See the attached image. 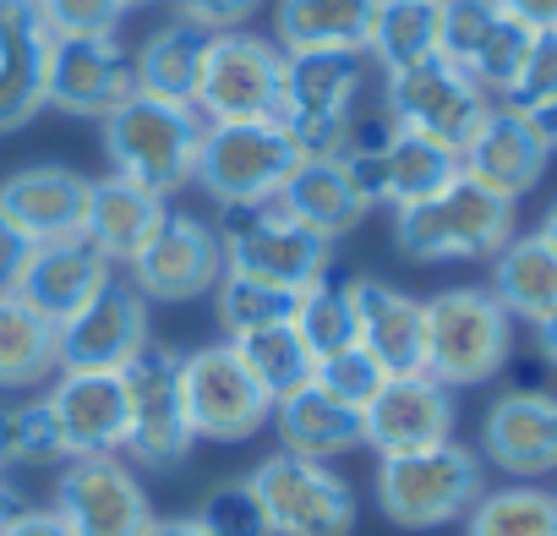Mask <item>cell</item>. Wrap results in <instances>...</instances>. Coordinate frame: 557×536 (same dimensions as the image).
Masks as SVG:
<instances>
[{
  "label": "cell",
  "instance_id": "obj_48",
  "mask_svg": "<svg viewBox=\"0 0 557 536\" xmlns=\"http://www.w3.org/2000/svg\"><path fill=\"white\" fill-rule=\"evenodd\" d=\"M143 536H208V531H202L191 514H186V520H159V514H153V525H148Z\"/></svg>",
  "mask_w": 557,
  "mask_h": 536
},
{
  "label": "cell",
  "instance_id": "obj_31",
  "mask_svg": "<svg viewBox=\"0 0 557 536\" xmlns=\"http://www.w3.org/2000/svg\"><path fill=\"white\" fill-rule=\"evenodd\" d=\"M208 39H213V34H208V28H197V23H186V17H164L159 28H148V39L132 50V77H137V94L191 105L197 77H202Z\"/></svg>",
  "mask_w": 557,
  "mask_h": 536
},
{
  "label": "cell",
  "instance_id": "obj_39",
  "mask_svg": "<svg viewBox=\"0 0 557 536\" xmlns=\"http://www.w3.org/2000/svg\"><path fill=\"white\" fill-rule=\"evenodd\" d=\"M383 367L361 351V345H345V351H334V356H318V367H312V383L323 389V394H334L339 405H350V411H361L377 389H383Z\"/></svg>",
  "mask_w": 557,
  "mask_h": 536
},
{
  "label": "cell",
  "instance_id": "obj_11",
  "mask_svg": "<svg viewBox=\"0 0 557 536\" xmlns=\"http://www.w3.org/2000/svg\"><path fill=\"white\" fill-rule=\"evenodd\" d=\"M181 400H186L191 433L208 443H246L273 416V400L246 373V362L235 356L230 340L181 356Z\"/></svg>",
  "mask_w": 557,
  "mask_h": 536
},
{
  "label": "cell",
  "instance_id": "obj_15",
  "mask_svg": "<svg viewBox=\"0 0 557 536\" xmlns=\"http://www.w3.org/2000/svg\"><path fill=\"white\" fill-rule=\"evenodd\" d=\"M530 34L519 17H508L497 0H443V34H437V56L454 61L475 88H486L492 99H503L524 66Z\"/></svg>",
  "mask_w": 557,
  "mask_h": 536
},
{
  "label": "cell",
  "instance_id": "obj_36",
  "mask_svg": "<svg viewBox=\"0 0 557 536\" xmlns=\"http://www.w3.org/2000/svg\"><path fill=\"white\" fill-rule=\"evenodd\" d=\"M296 302H301V291L268 285V280H251V275H235V268H224V280L213 285V307H219L224 340H240V334L273 329V324H290V318H296Z\"/></svg>",
  "mask_w": 557,
  "mask_h": 536
},
{
  "label": "cell",
  "instance_id": "obj_40",
  "mask_svg": "<svg viewBox=\"0 0 557 536\" xmlns=\"http://www.w3.org/2000/svg\"><path fill=\"white\" fill-rule=\"evenodd\" d=\"M55 39H104L121 34L132 0H34Z\"/></svg>",
  "mask_w": 557,
  "mask_h": 536
},
{
  "label": "cell",
  "instance_id": "obj_43",
  "mask_svg": "<svg viewBox=\"0 0 557 536\" xmlns=\"http://www.w3.org/2000/svg\"><path fill=\"white\" fill-rule=\"evenodd\" d=\"M257 7L262 0H170V17H186L208 34H230V28H246Z\"/></svg>",
  "mask_w": 557,
  "mask_h": 536
},
{
  "label": "cell",
  "instance_id": "obj_37",
  "mask_svg": "<svg viewBox=\"0 0 557 536\" xmlns=\"http://www.w3.org/2000/svg\"><path fill=\"white\" fill-rule=\"evenodd\" d=\"M290 324L301 329V340L312 345V356H334V351L356 345V291H350V280L323 275L318 285H307Z\"/></svg>",
  "mask_w": 557,
  "mask_h": 536
},
{
  "label": "cell",
  "instance_id": "obj_8",
  "mask_svg": "<svg viewBox=\"0 0 557 536\" xmlns=\"http://www.w3.org/2000/svg\"><path fill=\"white\" fill-rule=\"evenodd\" d=\"M246 482L257 487L273 536H350L356 531V492L323 460H301L278 449Z\"/></svg>",
  "mask_w": 557,
  "mask_h": 536
},
{
  "label": "cell",
  "instance_id": "obj_34",
  "mask_svg": "<svg viewBox=\"0 0 557 536\" xmlns=\"http://www.w3.org/2000/svg\"><path fill=\"white\" fill-rule=\"evenodd\" d=\"M230 345H235V356L246 362V373L262 383V394H268V400H285V394H296V389H307V383H312L318 356H312V345L301 340V329H296V324L251 329V334H240V340H230Z\"/></svg>",
  "mask_w": 557,
  "mask_h": 536
},
{
  "label": "cell",
  "instance_id": "obj_16",
  "mask_svg": "<svg viewBox=\"0 0 557 536\" xmlns=\"http://www.w3.org/2000/svg\"><path fill=\"white\" fill-rule=\"evenodd\" d=\"M55 34L34 0H0V137L23 132L50 110Z\"/></svg>",
  "mask_w": 557,
  "mask_h": 536
},
{
  "label": "cell",
  "instance_id": "obj_19",
  "mask_svg": "<svg viewBox=\"0 0 557 536\" xmlns=\"http://www.w3.org/2000/svg\"><path fill=\"white\" fill-rule=\"evenodd\" d=\"M546 165H552V148H546V137L535 132V121H530L524 110L503 105V99H492V110L481 115V126H475L470 143L459 148V170H465L470 181L492 186V192L508 197V203H519L524 192H535L541 175H546Z\"/></svg>",
  "mask_w": 557,
  "mask_h": 536
},
{
  "label": "cell",
  "instance_id": "obj_35",
  "mask_svg": "<svg viewBox=\"0 0 557 536\" xmlns=\"http://www.w3.org/2000/svg\"><path fill=\"white\" fill-rule=\"evenodd\" d=\"M465 536H557V492L535 482L481 492L465 514Z\"/></svg>",
  "mask_w": 557,
  "mask_h": 536
},
{
  "label": "cell",
  "instance_id": "obj_3",
  "mask_svg": "<svg viewBox=\"0 0 557 536\" xmlns=\"http://www.w3.org/2000/svg\"><path fill=\"white\" fill-rule=\"evenodd\" d=\"M377 509L399 531H437L470 514V503L486 492V465L465 443H432L410 454H383L377 460Z\"/></svg>",
  "mask_w": 557,
  "mask_h": 536
},
{
  "label": "cell",
  "instance_id": "obj_29",
  "mask_svg": "<svg viewBox=\"0 0 557 536\" xmlns=\"http://www.w3.org/2000/svg\"><path fill=\"white\" fill-rule=\"evenodd\" d=\"M164 214H170V203H164L159 192H148V186H137V181H126V175H104V181H94V192H88L83 241H88L94 252H104L110 263H132V257L153 241V230L164 224Z\"/></svg>",
  "mask_w": 557,
  "mask_h": 536
},
{
  "label": "cell",
  "instance_id": "obj_51",
  "mask_svg": "<svg viewBox=\"0 0 557 536\" xmlns=\"http://www.w3.org/2000/svg\"><path fill=\"white\" fill-rule=\"evenodd\" d=\"M12 465V405L0 411V471Z\"/></svg>",
  "mask_w": 557,
  "mask_h": 536
},
{
  "label": "cell",
  "instance_id": "obj_53",
  "mask_svg": "<svg viewBox=\"0 0 557 536\" xmlns=\"http://www.w3.org/2000/svg\"><path fill=\"white\" fill-rule=\"evenodd\" d=\"M137 7H153V0H132V12H137Z\"/></svg>",
  "mask_w": 557,
  "mask_h": 536
},
{
  "label": "cell",
  "instance_id": "obj_41",
  "mask_svg": "<svg viewBox=\"0 0 557 536\" xmlns=\"http://www.w3.org/2000/svg\"><path fill=\"white\" fill-rule=\"evenodd\" d=\"M12 465H66V443L45 394L28 405H12Z\"/></svg>",
  "mask_w": 557,
  "mask_h": 536
},
{
  "label": "cell",
  "instance_id": "obj_25",
  "mask_svg": "<svg viewBox=\"0 0 557 536\" xmlns=\"http://www.w3.org/2000/svg\"><path fill=\"white\" fill-rule=\"evenodd\" d=\"M356 291V345L388 373H421L426 367V307L383 280H350Z\"/></svg>",
  "mask_w": 557,
  "mask_h": 536
},
{
  "label": "cell",
  "instance_id": "obj_6",
  "mask_svg": "<svg viewBox=\"0 0 557 536\" xmlns=\"http://www.w3.org/2000/svg\"><path fill=\"white\" fill-rule=\"evenodd\" d=\"M301 159L307 154L278 121H208L191 186H202L219 208L273 203Z\"/></svg>",
  "mask_w": 557,
  "mask_h": 536
},
{
  "label": "cell",
  "instance_id": "obj_28",
  "mask_svg": "<svg viewBox=\"0 0 557 536\" xmlns=\"http://www.w3.org/2000/svg\"><path fill=\"white\" fill-rule=\"evenodd\" d=\"M273 433L285 443V454H301V460H323L334 465L339 454H356L367 449V427H361V411L339 405L334 394H323L318 383L273 400Z\"/></svg>",
  "mask_w": 557,
  "mask_h": 536
},
{
  "label": "cell",
  "instance_id": "obj_46",
  "mask_svg": "<svg viewBox=\"0 0 557 536\" xmlns=\"http://www.w3.org/2000/svg\"><path fill=\"white\" fill-rule=\"evenodd\" d=\"M497 7L524 28H557V0H497Z\"/></svg>",
  "mask_w": 557,
  "mask_h": 536
},
{
  "label": "cell",
  "instance_id": "obj_24",
  "mask_svg": "<svg viewBox=\"0 0 557 536\" xmlns=\"http://www.w3.org/2000/svg\"><path fill=\"white\" fill-rule=\"evenodd\" d=\"M132 94H137L132 56H126V45L115 34H104V39H55L50 110H66V115H83V121H104Z\"/></svg>",
  "mask_w": 557,
  "mask_h": 536
},
{
  "label": "cell",
  "instance_id": "obj_33",
  "mask_svg": "<svg viewBox=\"0 0 557 536\" xmlns=\"http://www.w3.org/2000/svg\"><path fill=\"white\" fill-rule=\"evenodd\" d=\"M437 34H443V0H377L367 56L383 72H399L437 56Z\"/></svg>",
  "mask_w": 557,
  "mask_h": 536
},
{
  "label": "cell",
  "instance_id": "obj_44",
  "mask_svg": "<svg viewBox=\"0 0 557 536\" xmlns=\"http://www.w3.org/2000/svg\"><path fill=\"white\" fill-rule=\"evenodd\" d=\"M0 536H72L66 531V520L55 514V509H23V514H12L7 525H0Z\"/></svg>",
  "mask_w": 557,
  "mask_h": 536
},
{
  "label": "cell",
  "instance_id": "obj_38",
  "mask_svg": "<svg viewBox=\"0 0 557 536\" xmlns=\"http://www.w3.org/2000/svg\"><path fill=\"white\" fill-rule=\"evenodd\" d=\"M191 520H197L208 536H273V525H268V514H262V498H257V487H251L246 476H240V482H219Z\"/></svg>",
  "mask_w": 557,
  "mask_h": 536
},
{
  "label": "cell",
  "instance_id": "obj_42",
  "mask_svg": "<svg viewBox=\"0 0 557 536\" xmlns=\"http://www.w3.org/2000/svg\"><path fill=\"white\" fill-rule=\"evenodd\" d=\"M552 99H557V28H535L530 34V50H524V66H519L513 88L503 94V105L541 110Z\"/></svg>",
  "mask_w": 557,
  "mask_h": 536
},
{
  "label": "cell",
  "instance_id": "obj_9",
  "mask_svg": "<svg viewBox=\"0 0 557 536\" xmlns=\"http://www.w3.org/2000/svg\"><path fill=\"white\" fill-rule=\"evenodd\" d=\"M486 110H492V94L475 88V83H470L454 61H443V56H426V61H416V66L383 72V115H388L399 132H421V137H432V143L465 148Z\"/></svg>",
  "mask_w": 557,
  "mask_h": 536
},
{
  "label": "cell",
  "instance_id": "obj_14",
  "mask_svg": "<svg viewBox=\"0 0 557 536\" xmlns=\"http://www.w3.org/2000/svg\"><path fill=\"white\" fill-rule=\"evenodd\" d=\"M126 280L148 296V302H197L213 296V285L224 280V246L219 230L197 214H164V224L153 230V241L126 263Z\"/></svg>",
  "mask_w": 557,
  "mask_h": 536
},
{
  "label": "cell",
  "instance_id": "obj_50",
  "mask_svg": "<svg viewBox=\"0 0 557 536\" xmlns=\"http://www.w3.org/2000/svg\"><path fill=\"white\" fill-rule=\"evenodd\" d=\"M23 509H28L23 487H17V482H7V476H0V525H7L12 514H23Z\"/></svg>",
  "mask_w": 557,
  "mask_h": 536
},
{
  "label": "cell",
  "instance_id": "obj_22",
  "mask_svg": "<svg viewBox=\"0 0 557 536\" xmlns=\"http://www.w3.org/2000/svg\"><path fill=\"white\" fill-rule=\"evenodd\" d=\"M66 460L77 454H121L126 449V383L121 373H94V367H61L45 394Z\"/></svg>",
  "mask_w": 557,
  "mask_h": 536
},
{
  "label": "cell",
  "instance_id": "obj_26",
  "mask_svg": "<svg viewBox=\"0 0 557 536\" xmlns=\"http://www.w3.org/2000/svg\"><path fill=\"white\" fill-rule=\"evenodd\" d=\"M273 203L285 208L290 219L312 224L318 235H329V241L350 235L372 214V197L361 192V181L350 175V165L339 154H307Z\"/></svg>",
  "mask_w": 557,
  "mask_h": 536
},
{
  "label": "cell",
  "instance_id": "obj_4",
  "mask_svg": "<svg viewBox=\"0 0 557 536\" xmlns=\"http://www.w3.org/2000/svg\"><path fill=\"white\" fill-rule=\"evenodd\" d=\"M426 307V367L448 389H475L492 383L508 356H513V318L497 307L492 291L481 285H454L437 291Z\"/></svg>",
  "mask_w": 557,
  "mask_h": 536
},
{
  "label": "cell",
  "instance_id": "obj_1",
  "mask_svg": "<svg viewBox=\"0 0 557 536\" xmlns=\"http://www.w3.org/2000/svg\"><path fill=\"white\" fill-rule=\"evenodd\" d=\"M99 126H104L110 175H126V181L159 192L164 203H170V192L191 186L197 154H202V132H208V121L197 115V105L132 94Z\"/></svg>",
  "mask_w": 557,
  "mask_h": 536
},
{
  "label": "cell",
  "instance_id": "obj_18",
  "mask_svg": "<svg viewBox=\"0 0 557 536\" xmlns=\"http://www.w3.org/2000/svg\"><path fill=\"white\" fill-rule=\"evenodd\" d=\"M481 465L535 482L557 471V394L546 389H508L481 416Z\"/></svg>",
  "mask_w": 557,
  "mask_h": 536
},
{
  "label": "cell",
  "instance_id": "obj_13",
  "mask_svg": "<svg viewBox=\"0 0 557 536\" xmlns=\"http://www.w3.org/2000/svg\"><path fill=\"white\" fill-rule=\"evenodd\" d=\"M50 509L72 536H143L153 525V503L137 471L121 454H77L55 476Z\"/></svg>",
  "mask_w": 557,
  "mask_h": 536
},
{
  "label": "cell",
  "instance_id": "obj_2",
  "mask_svg": "<svg viewBox=\"0 0 557 536\" xmlns=\"http://www.w3.org/2000/svg\"><path fill=\"white\" fill-rule=\"evenodd\" d=\"M508 235H513V203L470 181L465 170L443 192L394 208V246L410 263H481V257L492 263V252Z\"/></svg>",
  "mask_w": 557,
  "mask_h": 536
},
{
  "label": "cell",
  "instance_id": "obj_10",
  "mask_svg": "<svg viewBox=\"0 0 557 536\" xmlns=\"http://www.w3.org/2000/svg\"><path fill=\"white\" fill-rule=\"evenodd\" d=\"M126 449L137 465H181L197 443L191 422H186V400H181V351L170 345H143L126 367Z\"/></svg>",
  "mask_w": 557,
  "mask_h": 536
},
{
  "label": "cell",
  "instance_id": "obj_21",
  "mask_svg": "<svg viewBox=\"0 0 557 536\" xmlns=\"http://www.w3.org/2000/svg\"><path fill=\"white\" fill-rule=\"evenodd\" d=\"M148 340V296L132 280H110L83 313L61 324V367L121 373Z\"/></svg>",
  "mask_w": 557,
  "mask_h": 536
},
{
  "label": "cell",
  "instance_id": "obj_52",
  "mask_svg": "<svg viewBox=\"0 0 557 536\" xmlns=\"http://www.w3.org/2000/svg\"><path fill=\"white\" fill-rule=\"evenodd\" d=\"M535 230H541V235H546V241L557 246V203H552V208L541 214V224H535Z\"/></svg>",
  "mask_w": 557,
  "mask_h": 536
},
{
  "label": "cell",
  "instance_id": "obj_17",
  "mask_svg": "<svg viewBox=\"0 0 557 536\" xmlns=\"http://www.w3.org/2000/svg\"><path fill=\"white\" fill-rule=\"evenodd\" d=\"M454 389L437 383L432 373H399L383 378V389L361 405V427H367V449L383 454H410V449H432L454 438Z\"/></svg>",
  "mask_w": 557,
  "mask_h": 536
},
{
  "label": "cell",
  "instance_id": "obj_20",
  "mask_svg": "<svg viewBox=\"0 0 557 536\" xmlns=\"http://www.w3.org/2000/svg\"><path fill=\"white\" fill-rule=\"evenodd\" d=\"M110 280H115V263H110L104 252H94L83 235H66V241H39V246H28L12 296L28 302L39 318H50V324L61 329V324H66L72 313H83Z\"/></svg>",
  "mask_w": 557,
  "mask_h": 536
},
{
  "label": "cell",
  "instance_id": "obj_45",
  "mask_svg": "<svg viewBox=\"0 0 557 536\" xmlns=\"http://www.w3.org/2000/svg\"><path fill=\"white\" fill-rule=\"evenodd\" d=\"M23 257H28V241L0 219V296H12V285H17V268H23Z\"/></svg>",
  "mask_w": 557,
  "mask_h": 536
},
{
  "label": "cell",
  "instance_id": "obj_27",
  "mask_svg": "<svg viewBox=\"0 0 557 536\" xmlns=\"http://www.w3.org/2000/svg\"><path fill=\"white\" fill-rule=\"evenodd\" d=\"M377 0H278L273 45L285 56H367Z\"/></svg>",
  "mask_w": 557,
  "mask_h": 536
},
{
  "label": "cell",
  "instance_id": "obj_23",
  "mask_svg": "<svg viewBox=\"0 0 557 536\" xmlns=\"http://www.w3.org/2000/svg\"><path fill=\"white\" fill-rule=\"evenodd\" d=\"M94 181L72 165H23L0 181V219H7L28 246L83 235Z\"/></svg>",
  "mask_w": 557,
  "mask_h": 536
},
{
  "label": "cell",
  "instance_id": "obj_49",
  "mask_svg": "<svg viewBox=\"0 0 557 536\" xmlns=\"http://www.w3.org/2000/svg\"><path fill=\"white\" fill-rule=\"evenodd\" d=\"M524 115L535 121V132H541V137H546V148L557 154V99H552V105H541V110H524Z\"/></svg>",
  "mask_w": 557,
  "mask_h": 536
},
{
  "label": "cell",
  "instance_id": "obj_12",
  "mask_svg": "<svg viewBox=\"0 0 557 536\" xmlns=\"http://www.w3.org/2000/svg\"><path fill=\"white\" fill-rule=\"evenodd\" d=\"M361 61L367 56H290L278 126L296 137L301 154H339L345 132L356 126L361 99Z\"/></svg>",
  "mask_w": 557,
  "mask_h": 536
},
{
  "label": "cell",
  "instance_id": "obj_5",
  "mask_svg": "<svg viewBox=\"0 0 557 536\" xmlns=\"http://www.w3.org/2000/svg\"><path fill=\"white\" fill-rule=\"evenodd\" d=\"M219 246H224V268L285 291H307L334 268V241L318 235L312 224L290 219L278 203H240V208H219Z\"/></svg>",
  "mask_w": 557,
  "mask_h": 536
},
{
  "label": "cell",
  "instance_id": "obj_32",
  "mask_svg": "<svg viewBox=\"0 0 557 536\" xmlns=\"http://www.w3.org/2000/svg\"><path fill=\"white\" fill-rule=\"evenodd\" d=\"M61 373V329L28 302L0 296V389H39Z\"/></svg>",
  "mask_w": 557,
  "mask_h": 536
},
{
  "label": "cell",
  "instance_id": "obj_30",
  "mask_svg": "<svg viewBox=\"0 0 557 536\" xmlns=\"http://www.w3.org/2000/svg\"><path fill=\"white\" fill-rule=\"evenodd\" d=\"M486 291L497 296V307L508 318H519V324L535 329L541 318L557 313V246L541 230H530V235L513 230L492 252V285Z\"/></svg>",
  "mask_w": 557,
  "mask_h": 536
},
{
  "label": "cell",
  "instance_id": "obj_47",
  "mask_svg": "<svg viewBox=\"0 0 557 536\" xmlns=\"http://www.w3.org/2000/svg\"><path fill=\"white\" fill-rule=\"evenodd\" d=\"M535 351H541V362H546V367H557V313L535 324Z\"/></svg>",
  "mask_w": 557,
  "mask_h": 536
},
{
  "label": "cell",
  "instance_id": "obj_7",
  "mask_svg": "<svg viewBox=\"0 0 557 536\" xmlns=\"http://www.w3.org/2000/svg\"><path fill=\"white\" fill-rule=\"evenodd\" d=\"M285 66H290V56L251 28L213 34L191 105L202 121H278Z\"/></svg>",
  "mask_w": 557,
  "mask_h": 536
}]
</instances>
